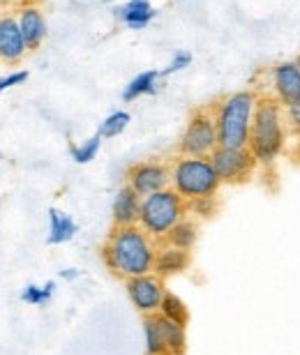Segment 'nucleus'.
<instances>
[{
	"mask_svg": "<svg viewBox=\"0 0 300 355\" xmlns=\"http://www.w3.org/2000/svg\"><path fill=\"white\" fill-rule=\"evenodd\" d=\"M219 146L217 125H215V109L212 104L199 106L192 111L183 130V137L178 141V155L188 157H210V153Z\"/></svg>",
	"mask_w": 300,
	"mask_h": 355,
	"instance_id": "6",
	"label": "nucleus"
},
{
	"mask_svg": "<svg viewBox=\"0 0 300 355\" xmlns=\"http://www.w3.org/2000/svg\"><path fill=\"white\" fill-rule=\"evenodd\" d=\"M160 314L164 318H169V321L178 323V325H188L190 323V309H188V304H185L176 293H171V291H167V293H164V300L160 304Z\"/></svg>",
	"mask_w": 300,
	"mask_h": 355,
	"instance_id": "21",
	"label": "nucleus"
},
{
	"mask_svg": "<svg viewBox=\"0 0 300 355\" xmlns=\"http://www.w3.org/2000/svg\"><path fill=\"white\" fill-rule=\"evenodd\" d=\"M296 62H298V67H300V55H298V58H296Z\"/></svg>",
	"mask_w": 300,
	"mask_h": 355,
	"instance_id": "31",
	"label": "nucleus"
},
{
	"mask_svg": "<svg viewBox=\"0 0 300 355\" xmlns=\"http://www.w3.org/2000/svg\"><path fill=\"white\" fill-rule=\"evenodd\" d=\"M60 277H62V279H67V282H72V279H76V277H78V270H74V268L60 270Z\"/></svg>",
	"mask_w": 300,
	"mask_h": 355,
	"instance_id": "29",
	"label": "nucleus"
},
{
	"mask_svg": "<svg viewBox=\"0 0 300 355\" xmlns=\"http://www.w3.org/2000/svg\"><path fill=\"white\" fill-rule=\"evenodd\" d=\"M197 236H199V229H197V224L192 222V219H181L174 229H171L167 233V238L162 240V243H167L171 247H178V250H185V252H190L192 247H194L197 243Z\"/></svg>",
	"mask_w": 300,
	"mask_h": 355,
	"instance_id": "18",
	"label": "nucleus"
},
{
	"mask_svg": "<svg viewBox=\"0 0 300 355\" xmlns=\"http://www.w3.org/2000/svg\"><path fill=\"white\" fill-rule=\"evenodd\" d=\"M76 231H78V226L67 212H62L58 208L49 210V238H47L49 245L69 243V240L76 236Z\"/></svg>",
	"mask_w": 300,
	"mask_h": 355,
	"instance_id": "16",
	"label": "nucleus"
},
{
	"mask_svg": "<svg viewBox=\"0 0 300 355\" xmlns=\"http://www.w3.org/2000/svg\"><path fill=\"white\" fill-rule=\"evenodd\" d=\"M287 137L289 130L284 120V106L273 95L261 92L252 116V127H249V153L259 164L268 166L284 153Z\"/></svg>",
	"mask_w": 300,
	"mask_h": 355,
	"instance_id": "2",
	"label": "nucleus"
},
{
	"mask_svg": "<svg viewBox=\"0 0 300 355\" xmlns=\"http://www.w3.org/2000/svg\"><path fill=\"white\" fill-rule=\"evenodd\" d=\"M188 217V201L178 194L174 187L155 191V194L144 196L141 201V219L139 226L148 236H153L157 243L167 238V233Z\"/></svg>",
	"mask_w": 300,
	"mask_h": 355,
	"instance_id": "5",
	"label": "nucleus"
},
{
	"mask_svg": "<svg viewBox=\"0 0 300 355\" xmlns=\"http://www.w3.org/2000/svg\"><path fill=\"white\" fill-rule=\"evenodd\" d=\"M210 162L215 166L219 180L226 184H242L254 175L259 162L249 153V148H224L217 146L210 153Z\"/></svg>",
	"mask_w": 300,
	"mask_h": 355,
	"instance_id": "7",
	"label": "nucleus"
},
{
	"mask_svg": "<svg viewBox=\"0 0 300 355\" xmlns=\"http://www.w3.org/2000/svg\"><path fill=\"white\" fill-rule=\"evenodd\" d=\"M219 184H222V180H219L210 157H188V155H178V157L171 162V187H174L185 201L215 196Z\"/></svg>",
	"mask_w": 300,
	"mask_h": 355,
	"instance_id": "4",
	"label": "nucleus"
},
{
	"mask_svg": "<svg viewBox=\"0 0 300 355\" xmlns=\"http://www.w3.org/2000/svg\"><path fill=\"white\" fill-rule=\"evenodd\" d=\"M17 21H19L21 33H24L28 51H38V49L42 46V42H44V37H47V21H44L42 10L35 5H24L19 10Z\"/></svg>",
	"mask_w": 300,
	"mask_h": 355,
	"instance_id": "13",
	"label": "nucleus"
},
{
	"mask_svg": "<svg viewBox=\"0 0 300 355\" xmlns=\"http://www.w3.org/2000/svg\"><path fill=\"white\" fill-rule=\"evenodd\" d=\"M28 46L19 21L14 17H0V60L7 65H19L26 58Z\"/></svg>",
	"mask_w": 300,
	"mask_h": 355,
	"instance_id": "11",
	"label": "nucleus"
},
{
	"mask_svg": "<svg viewBox=\"0 0 300 355\" xmlns=\"http://www.w3.org/2000/svg\"><path fill=\"white\" fill-rule=\"evenodd\" d=\"M284 120H287V130L289 134L300 137V102H294L289 106H284Z\"/></svg>",
	"mask_w": 300,
	"mask_h": 355,
	"instance_id": "25",
	"label": "nucleus"
},
{
	"mask_svg": "<svg viewBox=\"0 0 300 355\" xmlns=\"http://www.w3.org/2000/svg\"><path fill=\"white\" fill-rule=\"evenodd\" d=\"M28 79V72L26 69H19V72H12L7 76H0V92L12 88V86H19V83H24Z\"/></svg>",
	"mask_w": 300,
	"mask_h": 355,
	"instance_id": "28",
	"label": "nucleus"
},
{
	"mask_svg": "<svg viewBox=\"0 0 300 355\" xmlns=\"http://www.w3.org/2000/svg\"><path fill=\"white\" fill-rule=\"evenodd\" d=\"M155 14L157 12L150 5V0H130L127 5L116 10V19L125 21L127 28H132V31H141V28H146L155 19Z\"/></svg>",
	"mask_w": 300,
	"mask_h": 355,
	"instance_id": "15",
	"label": "nucleus"
},
{
	"mask_svg": "<svg viewBox=\"0 0 300 355\" xmlns=\"http://www.w3.org/2000/svg\"><path fill=\"white\" fill-rule=\"evenodd\" d=\"M141 201L144 196H139L130 184H123L116 191V198H113V226H137L141 219Z\"/></svg>",
	"mask_w": 300,
	"mask_h": 355,
	"instance_id": "12",
	"label": "nucleus"
},
{
	"mask_svg": "<svg viewBox=\"0 0 300 355\" xmlns=\"http://www.w3.org/2000/svg\"><path fill=\"white\" fill-rule=\"evenodd\" d=\"M160 79H162V74L155 72V69L141 72L139 76H134V79L125 86L123 99L125 102H134V99H139L141 95H153V92L157 90V81Z\"/></svg>",
	"mask_w": 300,
	"mask_h": 355,
	"instance_id": "19",
	"label": "nucleus"
},
{
	"mask_svg": "<svg viewBox=\"0 0 300 355\" xmlns=\"http://www.w3.org/2000/svg\"><path fill=\"white\" fill-rule=\"evenodd\" d=\"M99 146H102V137H99V134H92V137L88 141H83L81 146L72 148V159L76 164H88V162L97 157Z\"/></svg>",
	"mask_w": 300,
	"mask_h": 355,
	"instance_id": "23",
	"label": "nucleus"
},
{
	"mask_svg": "<svg viewBox=\"0 0 300 355\" xmlns=\"http://www.w3.org/2000/svg\"><path fill=\"white\" fill-rule=\"evenodd\" d=\"M53 291H56V282H47L44 286H35V284H31V286H26L21 291V300L28 304H44L51 300Z\"/></svg>",
	"mask_w": 300,
	"mask_h": 355,
	"instance_id": "24",
	"label": "nucleus"
},
{
	"mask_svg": "<svg viewBox=\"0 0 300 355\" xmlns=\"http://www.w3.org/2000/svg\"><path fill=\"white\" fill-rule=\"evenodd\" d=\"M157 240L141 226H113L102 247V261L120 279L150 275L155 270Z\"/></svg>",
	"mask_w": 300,
	"mask_h": 355,
	"instance_id": "1",
	"label": "nucleus"
},
{
	"mask_svg": "<svg viewBox=\"0 0 300 355\" xmlns=\"http://www.w3.org/2000/svg\"><path fill=\"white\" fill-rule=\"evenodd\" d=\"M266 74L270 83V90L266 95H273L282 106L300 102V67L296 60L280 62V65L270 67Z\"/></svg>",
	"mask_w": 300,
	"mask_h": 355,
	"instance_id": "10",
	"label": "nucleus"
},
{
	"mask_svg": "<svg viewBox=\"0 0 300 355\" xmlns=\"http://www.w3.org/2000/svg\"><path fill=\"white\" fill-rule=\"evenodd\" d=\"M144 337H146V353L148 355H167L164 335L160 325V314L144 316Z\"/></svg>",
	"mask_w": 300,
	"mask_h": 355,
	"instance_id": "20",
	"label": "nucleus"
},
{
	"mask_svg": "<svg viewBox=\"0 0 300 355\" xmlns=\"http://www.w3.org/2000/svg\"><path fill=\"white\" fill-rule=\"evenodd\" d=\"M215 196L210 198H197V201H188V212H197V215L201 217H210L212 210H215V201H212Z\"/></svg>",
	"mask_w": 300,
	"mask_h": 355,
	"instance_id": "27",
	"label": "nucleus"
},
{
	"mask_svg": "<svg viewBox=\"0 0 300 355\" xmlns=\"http://www.w3.org/2000/svg\"><path fill=\"white\" fill-rule=\"evenodd\" d=\"M291 155H294V162H296V164H300V137L296 139V146H294V153H291Z\"/></svg>",
	"mask_w": 300,
	"mask_h": 355,
	"instance_id": "30",
	"label": "nucleus"
},
{
	"mask_svg": "<svg viewBox=\"0 0 300 355\" xmlns=\"http://www.w3.org/2000/svg\"><path fill=\"white\" fill-rule=\"evenodd\" d=\"M160 314V311H157ZM160 325L164 335V346H167V355H185L188 351V335H185V325H178L169 318L160 314Z\"/></svg>",
	"mask_w": 300,
	"mask_h": 355,
	"instance_id": "17",
	"label": "nucleus"
},
{
	"mask_svg": "<svg viewBox=\"0 0 300 355\" xmlns=\"http://www.w3.org/2000/svg\"><path fill=\"white\" fill-rule=\"evenodd\" d=\"M192 65V53L190 51H178L176 55H174V60L169 62L167 67L162 69V76H169V74H174V72H181V69H185V67H190Z\"/></svg>",
	"mask_w": 300,
	"mask_h": 355,
	"instance_id": "26",
	"label": "nucleus"
},
{
	"mask_svg": "<svg viewBox=\"0 0 300 355\" xmlns=\"http://www.w3.org/2000/svg\"><path fill=\"white\" fill-rule=\"evenodd\" d=\"M130 113L127 111H116V113H111V116H106L102 123H99V130L97 134L102 139H113V137H118V134H123L125 132V127L130 125Z\"/></svg>",
	"mask_w": 300,
	"mask_h": 355,
	"instance_id": "22",
	"label": "nucleus"
},
{
	"mask_svg": "<svg viewBox=\"0 0 300 355\" xmlns=\"http://www.w3.org/2000/svg\"><path fill=\"white\" fill-rule=\"evenodd\" d=\"M256 102H259V92L254 88L228 92V95L219 97L217 102H212L219 146L247 148Z\"/></svg>",
	"mask_w": 300,
	"mask_h": 355,
	"instance_id": "3",
	"label": "nucleus"
},
{
	"mask_svg": "<svg viewBox=\"0 0 300 355\" xmlns=\"http://www.w3.org/2000/svg\"><path fill=\"white\" fill-rule=\"evenodd\" d=\"M125 291H127V297H130L132 307L144 316L157 314V311H160V304L164 300V293H167L164 279L157 277L155 272L125 279Z\"/></svg>",
	"mask_w": 300,
	"mask_h": 355,
	"instance_id": "9",
	"label": "nucleus"
},
{
	"mask_svg": "<svg viewBox=\"0 0 300 355\" xmlns=\"http://www.w3.org/2000/svg\"><path fill=\"white\" fill-rule=\"evenodd\" d=\"M190 252L185 250H178V247H171L167 243L157 245V257H155V270L153 272L162 279H167L171 275H178V272H185L190 268Z\"/></svg>",
	"mask_w": 300,
	"mask_h": 355,
	"instance_id": "14",
	"label": "nucleus"
},
{
	"mask_svg": "<svg viewBox=\"0 0 300 355\" xmlns=\"http://www.w3.org/2000/svg\"><path fill=\"white\" fill-rule=\"evenodd\" d=\"M125 182L137 191L139 196H150L155 191L169 189L171 187V164L167 162H137L127 168Z\"/></svg>",
	"mask_w": 300,
	"mask_h": 355,
	"instance_id": "8",
	"label": "nucleus"
}]
</instances>
